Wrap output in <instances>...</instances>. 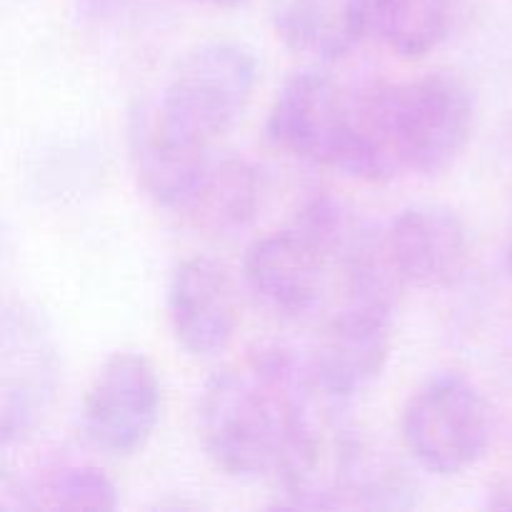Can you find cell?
Returning <instances> with one entry per match:
<instances>
[{"mask_svg": "<svg viewBox=\"0 0 512 512\" xmlns=\"http://www.w3.org/2000/svg\"><path fill=\"white\" fill-rule=\"evenodd\" d=\"M315 393L310 370L283 348H260L220 370L200 398V443L233 480L278 475L285 448Z\"/></svg>", "mask_w": 512, "mask_h": 512, "instance_id": "1", "label": "cell"}, {"mask_svg": "<svg viewBox=\"0 0 512 512\" xmlns=\"http://www.w3.org/2000/svg\"><path fill=\"white\" fill-rule=\"evenodd\" d=\"M355 108L385 180L448 173L473 135V95L448 73L370 85L355 95Z\"/></svg>", "mask_w": 512, "mask_h": 512, "instance_id": "2", "label": "cell"}, {"mask_svg": "<svg viewBox=\"0 0 512 512\" xmlns=\"http://www.w3.org/2000/svg\"><path fill=\"white\" fill-rule=\"evenodd\" d=\"M395 280L388 258L365 260L343 273V308L320 333L308 368L325 398L348 400L383 375L393 350Z\"/></svg>", "mask_w": 512, "mask_h": 512, "instance_id": "3", "label": "cell"}, {"mask_svg": "<svg viewBox=\"0 0 512 512\" xmlns=\"http://www.w3.org/2000/svg\"><path fill=\"white\" fill-rule=\"evenodd\" d=\"M275 148L353 180H385L348 95L328 73L300 70L275 93L268 113Z\"/></svg>", "mask_w": 512, "mask_h": 512, "instance_id": "4", "label": "cell"}, {"mask_svg": "<svg viewBox=\"0 0 512 512\" xmlns=\"http://www.w3.org/2000/svg\"><path fill=\"white\" fill-rule=\"evenodd\" d=\"M258 80L260 63L253 48L235 40H210L180 60L150 108L165 133L210 150L243 118Z\"/></svg>", "mask_w": 512, "mask_h": 512, "instance_id": "5", "label": "cell"}, {"mask_svg": "<svg viewBox=\"0 0 512 512\" xmlns=\"http://www.w3.org/2000/svg\"><path fill=\"white\" fill-rule=\"evenodd\" d=\"M403 443L433 475L468 473L493 440V410L483 390L463 373L445 370L425 380L403 410Z\"/></svg>", "mask_w": 512, "mask_h": 512, "instance_id": "6", "label": "cell"}, {"mask_svg": "<svg viewBox=\"0 0 512 512\" xmlns=\"http://www.w3.org/2000/svg\"><path fill=\"white\" fill-rule=\"evenodd\" d=\"M163 408L155 365L135 350H120L95 373L83 398V433L110 458H128L145 448Z\"/></svg>", "mask_w": 512, "mask_h": 512, "instance_id": "7", "label": "cell"}, {"mask_svg": "<svg viewBox=\"0 0 512 512\" xmlns=\"http://www.w3.org/2000/svg\"><path fill=\"white\" fill-rule=\"evenodd\" d=\"M333 250L305 220L253 240L243 255L250 293L283 318H305L325 298Z\"/></svg>", "mask_w": 512, "mask_h": 512, "instance_id": "8", "label": "cell"}, {"mask_svg": "<svg viewBox=\"0 0 512 512\" xmlns=\"http://www.w3.org/2000/svg\"><path fill=\"white\" fill-rule=\"evenodd\" d=\"M58 350L43 320L25 305L3 315V385H0V433L3 448L35 433L58 390Z\"/></svg>", "mask_w": 512, "mask_h": 512, "instance_id": "9", "label": "cell"}, {"mask_svg": "<svg viewBox=\"0 0 512 512\" xmlns=\"http://www.w3.org/2000/svg\"><path fill=\"white\" fill-rule=\"evenodd\" d=\"M383 238L395 275L413 288H448L468 268L470 230L448 205H408L390 220Z\"/></svg>", "mask_w": 512, "mask_h": 512, "instance_id": "10", "label": "cell"}, {"mask_svg": "<svg viewBox=\"0 0 512 512\" xmlns=\"http://www.w3.org/2000/svg\"><path fill=\"white\" fill-rule=\"evenodd\" d=\"M168 320L180 348L193 358L223 353L238 325V303L228 270L193 255L178 263L168 283Z\"/></svg>", "mask_w": 512, "mask_h": 512, "instance_id": "11", "label": "cell"}, {"mask_svg": "<svg viewBox=\"0 0 512 512\" xmlns=\"http://www.w3.org/2000/svg\"><path fill=\"white\" fill-rule=\"evenodd\" d=\"M128 150L143 193L158 208L185 215L213 158L210 150L185 145L165 133L145 103L135 105L128 115Z\"/></svg>", "mask_w": 512, "mask_h": 512, "instance_id": "12", "label": "cell"}, {"mask_svg": "<svg viewBox=\"0 0 512 512\" xmlns=\"http://www.w3.org/2000/svg\"><path fill=\"white\" fill-rule=\"evenodd\" d=\"M370 28V0H283L275 10V33L295 53L338 60Z\"/></svg>", "mask_w": 512, "mask_h": 512, "instance_id": "13", "label": "cell"}, {"mask_svg": "<svg viewBox=\"0 0 512 512\" xmlns=\"http://www.w3.org/2000/svg\"><path fill=\"white\" fill-rule=\"evenodd\" d=\"M260 198L263 180L253 163L238 155H213L185 215L208 233L230 235L253 223Z\"/></svg>", "mask_w": 512, "mask_h": 512, "instance_id": "14", "label": "cell"}, {"mask_svg": "<svg viewBox=\"0 0 512 512\" xmlns=\"http://www.w3.org/2000/svg\"><path fill=\"white\" fill-rule=\"evenodd\" d=\"M460 0H370V25L400 58L433 53L453 30Z\"/></svg>", "mask_w": 512, "mask_h": 512, "instance_id": "15", "label": "cell"}, {"mask_svg": "<svg viewBox=\"0 0 512 512\" xmlns=\"http://www.w3.org/2000/svg\"><path fill=\"white\" fill-rule=\"evenodd\" d=\"M18 505L30 510H115L118 485L95 465H60L33 480Z\"/></svg>", "mask_w": 512, "mask_h": 512, "instance_id": "16", "label": "cell"}, {"mask_svg": "<svg viewBox=\"0 0 512 512\" xmlns=\"http://www.w3.org/2000/svg\"><path fill=\"white\" fill-rule=\"evenodd\" d=\"M155 0H78V13L83 18L103 25H120L138 20Z\"/></svg>", "mask_w": 512, "mask_h": 512, "instance_id": "17", "label": "cell"}, {"mask_svg": "<svg viewBox=\"0 0 512 512\" xmlns=\"http://www.w3.org/2000/svg\"><path fill=\"white\" fill-rule=\"evenodd\" d=\"M488 508L512 510V478L503 480V483H498L493 490H490Z\"/></svg>", "mask_w": 512, "mask_h": 512, "instance_id": "18", "label": "cell"}, {"mask_svg": "<svg viewBox=\"0 0 512 512\" xmlns=\"http://www.w3.org/2000/svg\"><path fill=\"white\" fill-rule=\"evenodd\" d=\"M190 3L205 5V8H215V10H238L243 5H248L250 0H190Z\"/></svg>", "mask_w": 512, "mask_h": 512, "instance_id": "19", "label": "cell"}, {"mask_svg": "<svg viewBox=\"0 0 512 512\" xmlns=\"http://www.w3.org/2000/svg\"><path fill=\"white\" fill-rule=\"evenodd\" d=\"M505 258H508V268L512 273V195L508 205V223H505Z\"/></svg>", "mask_w": 512, "mask_h": 512, "instance_id": "20", "label": "cell"}]
</instances>
